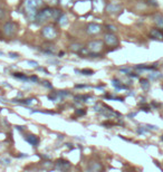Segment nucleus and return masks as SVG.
I'll return each instance as SVG.
<instances>
[{"label":"nucleus","instance_id":"f3484780","mask_svg":"<svg viewBox=\"0 0 163 172\" xmlns=\"http://www.w3.org/2000/svg\"><path fill=\"white\" fill-rule=\"evenodd\" d=\"M59 22L62 23V25H66L67 23V17L65 15H62L59 17Z\"/></svg>","mask_w":163,"mask_h":172},{"label":"nucleus","instance_id":"2f4dec72","mask_svg":"<svg viewBox=\"0 0 163 172\" xmlns=\"http://www.w3.org/2000/svg\"><path fill=\"white\" fill-rule=\"evenodd\" d=\"M130 76H131V77H137L136 74H130Z\"/></svg>","mask_w":163,"mask_h":172},{"label":"nucleus","instance_id":"b1692460","mask_svg":"<svg viewBox=\"0 0 163 172\" xmlns=\"http://www.w3.org/2000/svg\"><path fill=\"white\" fill-rule=\"evenodd\" d=\"M137 132H138V133H140V134H143V133H145V130H144V129H143V127H142V126H141V127H140V129H138V130H137Z\"/></svg>","mask_w":163,"mask_h":172},{"label":"nucleus","instance_id":"20e7f679","mask_svg":"<svg viewBox=\"0 0 163 172\" xmlns=\"http://www.w3.org/2000/svg\"><path fill=\"white\" fill-rule=\"evenodd\" d=\"M102 47H103V43L101 40H94V42H91L88 44V49L91 52H97V50H101Z\"/></svg>","mask_w":163,"mask_h":172},{"label":"nucleus","instance_id":"5701e85b","mask_svg":"<svg viewBox=\"0 0 163 172\" xmlns=\"http://www.w3.org/2000/svg\"><path fill=\"white\" fill-rule=\"evenodd\" d=\"M3 17H5V11H3V9L0 8V19L3 18Z\"/></svg>","mask_w":163,"mask_h":172},{"label":"nucleus","instance_id":"423d86ee","mask_svg":"<svg viewBox=\"0 0 163 172\" xmlns=\"http://www.w3.org/2000/svg\"><path fill=\"white\" fill-rule=\"evenodd\" d=\"M105 43H106V45H108V46H115V45H117L118 40L114 35L107 34V35H105Z\"/></svg>","mask_w":163,"mask_h":172},{"label":"nucleus","instance_id":"a878e982","mask_svg":"<svg viewBox=\"0 0 163 172\" xmlns=\"http://www.w3.org/2000/svg\"><path fill=\"white\" fill-rule=\"evenodd\" d=\"M146 127H149V129H151V130H157L158 129V126H154V125H146Z\"/></svg>","mask_w":163,"mask_h":172},{"label":"nucleus","instance_id":"bb28decb","mask_svg":"<svg viewBox=\"0 0 163 172\" xmlns=\"http://www.w3.org/2000/svg\"><path fill=\"white\" fill-rule=\"evenodd\" d=\"M150 2H151V5H153V6H158L157 0H150Z\"/></svg>","mask_w":163,"mask_h":172},{"label":"nucleus","instance_id":"f8f14e48","mask_svg":"<svg viewBox=\"0 0 163 172\" xmlns=\"http://www.w3.org/2000/svg\"><path fill=\"white\" fill-rule=\"evenodd\" d=\"M94 6H95V9H96L97 11H101V10L104 8L103 0H94Z\"/></svg>","mask_w":163,"mask_h":172},{"label":"nucleus","instance_id":"9d476101","mask_svg":"<svg viewBox=\"0 0 163 172\" xmlns=\"http://www.w3.org/2000/svg\"><path fill=\"white\" fill-rule=\"evenodd\" d=\"M121 9V6L120 5H115V3H110L107 6V11L113 13V12H117L118 10Z\"/></svg>","mask_w":163,"mask_h":172},{"label":"nucleus","instance_id":"c85d7f7f","mask_svg":"<svg viewBox=\"0 0 163 172\" xmlns=\"http://www.w3.org/2000/svg\"><path fill=\"white\" fill-rule=\"evenodd\" d=\"M77 114H79V115H84V114H85V112H84V111H77V112H76Z\"/></svg>","mask_w":163,"mask_h":172},{"label":"nucleus","instance_id":"9b49d317","mask_svg":"<svg viewBox=\"0 0 163 172\" xmlns=\"http://www.w3.org/2000/svg\"><path fill=\"white\" fill-rule=\"evenodd\" d=\"M151 37L152 38H157V39H162L163 34L159 29H152L151 30Z\"/></svg>","mask_w":163,"mask_h":172},{"label":"nucleus","instance_id":"f257e3e1","mask_svg":"<svg viewBox=\"0 0 163 172\" xmlns=\"http://www.w3.org/2000/svg\"><path fill=\"white\" fill-rule=\"evenodd\" d=\"M50 18H54V9H50V8H45L36 15V20L38 23L43 21H47Z\"/></svg>","mask_w":163,"mask_h":172},{"label":"nucleus","instance_id":"6ab92c4d","mask_svg":"<svg viewBox=\"0 0 163 172\" xmlns=\"http://www.w3.org/2000/svg\"><path fill=\"white\" fill-rule=\"evenodd\" d=\"M82 73H83L84 75H92L94 72H93V70H91V69H83V70H82Z\"/></svg>","mask_w":163,"mask_h":172},{"label":"nucleus","instance_id":"412c9836","mask_svg":"<svg viewBox=\"0 0 163 172\" xmlns=\"http://www.w3.org/2000/svg\"><path fill=\"white\" fill-rule=\"evenodd\" d=\"M27 63H28V64H31V66H37V65H38V64H37L36 62H32V60H27Z\"/></svg>","mask_w":163,"mask_h":172},{"label":"nucleus","instance_id":"a211bd4d","mask_svg":"<svg viewBox=\"0 0 163 172\" xmlns=\"http://www.w3.org/2000/svg\"><path fill=\"white\" fill-rule=\"evenodd\" d=\"M13 76H15V77H18V78H20V79H25V80L28 79V78H27V76L22 75L21 73H15V74H13Z\"/></svg>","mask_w":163,"mask_h":172},{"label":"nucleus","instance_id":"dca6fc26","mask_svg":"<svg viewBox=\"0 0 163 172\" xmlns=\"http://www.w3.org/2000/svg\"><path fill=\"white\" fill-rule=\"evenodd\" d=\"M161 77H162V75H161V74L160 73H151L150 74V78L151 79H159V78H161Z\"/></svg>","mask_w":163,"mask_h":172},{"label":"nucleus","instance_id":"4468645a","mask_svg":"<svg viewBox=\"0 0 163 172\" xmlns=\"http://www.w3.org/2000/svg\"><path fill=\"white\" fill-rule=\"evenodd\" d=\"M70 49L73 50V52H80L82 49H83V47L79 44H73V45H70Z\"/></svg>","mask_w":163,"mask_h":172},{"label":"nucleus","instance_id":"cd10ccee","mask_svg":"<svg viewBox=\"0 0 163 172\" xmlns=\"http://www.w3.org/2000/svg\"><path fill=\"white\" fill-rule=\"evenodd\" d=\"M128 70H130V68H122L121 72H123V73H128Z\"/></svg>","mask_w":163,"mask_h":172},{"label":"nucleus","instance_id":"0eeeda50","mask_svg":"<svg viewBox=\"0 0 163 172\" xmlns=\"http://www.w3.org/2000/svg\"><path fill=\"white\" fill-rule=\"evenodd\" d=\"M56 167L60 170H68L70 168V163L66 160H57L56 161Z\"/></svg>","mask_w":163,"mask_h":172},{"label":"nucleus","instance_id":"7ed1b4c3","mask_svg":"<svg viewBox=\"0 0 163 172\" xmlns=\"http://www.w3.org/2000/svg\"><path fill=\"white\" fill-rule=\"evenodd\" d=\"M43 35L47 39H54V38H56V37H57V31H56V29L54 28V27L47 26V27H45V28L43 29Z\"/></svg>","mask_w":163,"mask_h":172},{"label":"nucleus","instance_id":"f03ea898","mask_svg":"<svg viewBox=\"0 0 163 172\" xmlns=\"http://www.w3.org/2000/svg\"><path fill=\"white\" fill-rule=\"evenodd\" d=\"M16 30H17V25L15 22L12 21H8L5 23L3 26V32H5L6 36H13L16 34Z\"/></svg>","mask_w":163,"mask_h":172},{"label":"nucleus","instance_id":"aec40b11","mask_svg":"<svg viewBox=\"0 0 163 172\" xmlns=\"http://www.w3.org/2000/svg\"><path fill=\"white\" fill-rule=\"evenodd\" d=\"M106 28H108V30H111V31H115V30H116V27H114L112 25H107Z\"/></svg>","mask_w":163,"mask_h":172},{"label":"nucleus","instance_id":"1a4fd4ad","mask_svg":"<svg viewBox=\"0 0 163 172\" xmlns=\"http://www.w3.org/2000/svg\"><path fill=\"white\" fill-rule=\"evenodd\" d=\"M154 22L157 27L159 28H163V16L160 15V13H158V15L154 16Z\"/></svg>","mask_w":163,"mask_h":172},{"label":"nucleus","instance_id":"2eb2a0df","mask_svg":"<svg viewBox=\"0 0 163 172\" xmlns=\"http://www.w3.org/2000/svg\"><path fill=\"white\" fill-rule=\"evenodd\" d=\"M113 85L116 87V88H118V89H123V88H126V86H124V85H122V84L118 82L117 79H114L113 80Z\"/></svg>","mask_w":163,"mask_h":172},{"label":"nucleus","instance_id":"6e6552de","mask_svg":"<svg viewBox=\"0 0 163 172\" xmlns=\"http://www.w3.org/2000/svg\"><path fill=\"white\" fill-rule=\"evenodd\" d=\"M25 140H26L28 143L31 144V145H34V146H36L37 144H38V142H39L38 137L35 136V135H28V136L25 137Z\"/></svg>","mask_w":163,"mask_h":172},{"label":"nucleus","instance_id":"4be33fe9","mask_svg":"<svg viewBox=\"0 0 163 172\" xmlns=\"http://www.w3.org/2000/svg\"><path fill=\"white\" fill-rule=\"evenodd\" d=\"M9 55H10V57H12V58H17V57H18V54H16V53H9Z\"/></svg>","mask_w":163,"mask_h":172},{"label":"nucleus","instance_id":"7c9ffc66","mask_svg":"<svg viewBox=\"0 0 163 172\" xmlns=\"http://www.w3.org/2000/svg\"><path fill=\"white\" fill-rule=\"evenodd\" d=\"M30 79H31V80H37V79H38V77H37V76H31V77H30Z\"/></svg>","mask_w":163,"mask_h":172},{"label":"nucleus","instance_id":"ddd939ff","mask_svg":"<svg viewBox=\"0 0 163 172\" xmlns=\"http://www.w3.org/2000/svg\"><path fill=\"white\" fill-rule=\"evenodd\" d=\"M141 86L144 91H148L150 88V83H149L148 79H141Z\"/></svg>","mask_w":163,"mask_h":172},{"label":"nucleus","instance_id":"c756f323","mask_svg":"<svg viewBox=\"0 0 163 172\" xmlns=\"http://www.w3.org/2000/svg\"><path fill=\"white\" fill-rule=\"evenodd\" d=\"M43 84L45 86H47V87H52V86H50V84H48V82H46V80H45V82H43Z\"/></svg>","mask_w":163,"mask_h":172},{"label":"nucleus","instance_id":"473e14b6","mask_svg":"<svg viewBox=\"0 0 163 172\" xmlns=\"http://www.w3.org/2000/svg\"><path fill=\"white\" fill-rule=\"evenodd\" d=\"M161 140H162V141H163V135H162V137H161Z\"/></svg>","mask_w":163,"mask_h":172},{"label":"nucleus","instance_id":"393cba45","mask_svg":"<svg viewBox=\"0 0 163 172\" xmlns=\"http://www.w3.org/2000/svg\"><path fill=\"white\" fill-rule=\"evenodd\" d=\"M68 2H70V0H60V3H63V5H67Z\"/></svg>","mask_w":163,"mask_h":172},{"label":"nucleus","instance_id":"39448f33","mask_svg":"<svg viewBox=\"0 0 163 172\" xmlns=\"http://www.w3.org/2000/svg\"><path fill=\"white\" fill-rule=\"evenodd\" d=\"M87 32L91 35H96V34L101 32V26L97 23H89L87 26Z\"/></svg>","mask_w":163,"mask_h":172}]
</instances>
